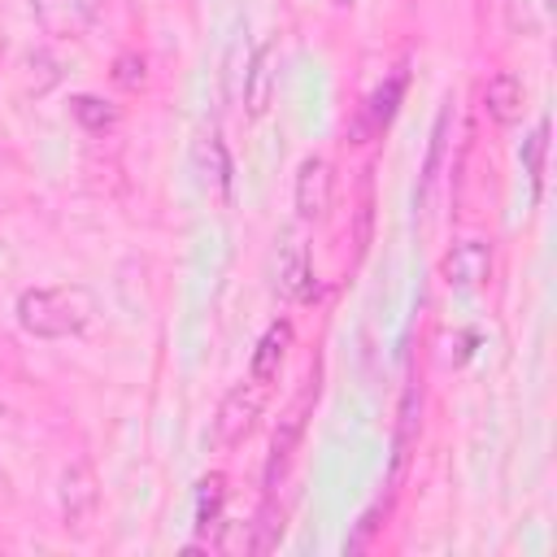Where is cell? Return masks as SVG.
<instances>
[{"mask_svg": "<svg viewBox=\"0 0 557 557\" xmlns=\"http://www.w3.org/2000/svg\"><path fill=\"white\" fill-rule=\"evenodd\" d=\"M527 174H531V187L540 191L544 187V157H548V122H540L535 131H531V139H527Z\"/></svg>", "mask_w": 557, "mask_h": 557, "instance_id": "obj_18", "label": "cell"}, {"mask_svg": "<svg viewBox=\"0 0 557 557\" xmlns=\"http://www.w3.org/2000/svg\"><path fill=\"white\" fill-rule=\"evenodd\" d=\"M96 313V300L87 287H30L17 296V322L26 335L39 339H70L78 331H87Z\"/></svg>", "mask_w": 557, "mask_h": 557, "instance_id": "obj_1", "label": "cell"}, {"mask_svg": "<svg viewBox=\"0 0 557 557\" xmlns=\"http://www.w3.org/2000/svg\"><path fill=\"white\" fill-rule=\"evenodd\" d=\"M287 348H292V322H287V318H278V322H270V326H265V335L257 339L252 361H248V379L265 387V383L278 374V366H283Z\"/></svg>", "mask_w": 557, "mask_h": 557, "instance_id": "obj_9", "label": "cell"}, {"mask_svg": "<svg viewBox=\"0 0 557 557\" xmlns=\"http://www.w3.org/2000/svg\"><path fill=\"white\" fill-rule=\"evenodd\" d=\"M57 505H61L65 531H74V535H83V531L96 522V509H100V479H96V470H91L87 457H78V461H70V466L61 470V479H57Z\"/></svg>", "mask_w": 557, "mask_h": 557, "instance_id": "obj_2", "label": "cell"}, {"mask_svg": "<svg viewBox=\"0 0 557 557\" xmlns=\"http://www.w3.org/2000/svg\"><path fill=\"white\" fill-rule=\"evenodd\" d=\"M448 126H453V100H444L440 117H435V131H431V152H426V165H422V191H431L435 174H440V161H444V144H448Z\"/></svg>", "mask_w": 557, "mask_h": 557, "instance_id": "obj_16", "label": "cell"}, {"mask_svg": "<svg viewBox=\"0 0 557 557\" xmlns=\"http://www.w3.org/2000/svg\"><path fill=\"white\" fill-rule=\"evenodd\" d=\"M261 400H265V387L261 383H235L226 396H222V405H218V418H213V440H218V448H235V444H244L248 435H252V426H257V418H261Z\"/></svg>", "mask_w": 557, "mask_h": 557, "instance_id": "obj_3", "label": "cell"}, {"mask_svg": "<svg viewBox=\"0 0 557 557\" xmlns=\"http://www.w3.org/2000/svg\"><path fill=\"white\" fill-rule=\"evenodd\" d=\"M313 396H318V387H313V383H305V387H300V396L278 413V426H274V435H270V457H265V487H274V483L283 479V470H287L292 453L300 448L305 422H309V413H313Z\"/></svg>", "mask_w": 557, "mask_h": 557, "instance_id": "obj_4", "label": "cell"}, {"mask_svg": "<svg viewBox=\"0 0 557 557\" xmlns=\"http://www.w3.org/2000/svg\"><path fill=\"white\" fill-rule=\"evenodd\" d=\"M292 200H296V218L300 222H318L331 209V165L322 157H305L300 161Z\"/></svg>", "mask_w": 557, "mask_h": 557, "instance_id": "obj_6", "label": "cell"}, {"mask_svg": "<svg viewBox=\"0 0 557 557\" xmlns=\"http://www.w3.org/2000/svg\"><path fill=\"white\" fill-rule=\"evenodd\" d=\"M379 518H387V505H374L370 513H361V522H357V531H352V535L344 540V548H348V553H361V548L370 544V535H374V531L383 527Z\"/></svg>", "mask_w": 557, "mask_h": 557, "instance_id": "obj_20", "label": "cell"}, {"mask_svg": "<svg viewBox=\"0 0 557 557\" xmlns=\"http://www.w3.org/2000/svg\"><path fill=\"white\" fill-rule=\"evenodd\" d=\"M400 96H405V74H392L366 104H361V122L352 126V135H357V144L366 139V135H374V131H383L392 117H396V104H400Z\"/></svg>", "mask_w": 557, "mask_h": 557, "instance_id": "obj_12", "label": "cell"}, {"mask_svg": "<svg viewBox=\"0 0 557 557\" xmlns=\"http://www.w3.org/2000/svg\"><path fill=\"white\" fill-rule=\"evenodd\" d=\"M257 535L248 540V553H270L274 544H278V535H283V518L274 513V500H265L261 505V513H257Z\"/></svg>", "mask_w": 557, "mask_h": 557, "instance_id": "obj_17", "label": "cell"}, {"mask_svg": "<svg viewBox=\"0 0 557 557\" xmlns=\"http://www.w3.org/2000/svg\"><path fill=\"white\" fill-rule=\"evenodd\" d=\"M270 96H274V44H261L244 74V113L261 117L270 109Z\"/></svg>", "mask_w": 557, "mask_h": 557, "instance_id": "obj_10", "label": "cell"}, {"mask_svg": "<svg viewBox=\"0 0 557 557\" xmlns=\"http://www.w3.org/2000/svg\"><path fill=\"white\" fill-rule=\"evenodd\" d=\"M222 500H226V479L222 474H205L196 487V527L209 535L222 527Z\"/></svg>", "mask_w": 557, "mask_h": 557, "instance_id": "obj_13", "label": "cell"}, {"mask_svg": "<svg viewBox=\"0 0 557 557\" xmlns=\"http://www.w3.org/2000/svg\"><path fill=\"white\" fill-rule=\"evenodd\" d=\"M440 274H444L448 287H479L492 274V248L483 239H461L440 261Z\"/></svg>", "mask_w": 557, "mask_h": 557, "instance_id": "obj_7", "label": "cell"}, {"mask_svg": "<svg viewBox=\"0 0 557 557\" xmlns=\"http://www.w3.org/2000/svg\"><path fill=\"white\" fill-rule=\"evenodd\" d=\"M144 78H148V74H144V57H139V52H122V57L113 61V83H117V87H131V91H135V87H144Z\"/></svg>", "mask_w": 557, "mask_h": 557, "instance_id": "obj_19", "label": "cell"}, {"mask_svg": "<svg viewBox=\"0 0 557 557\" xmlns=\"http://www.w3.org/2000/svg\"><path fill=\"white\" fill-rule=\"evenodd\" d=\"M200 165H205V174L213 178V187L226 196V191H231V157H226V144H222L218 131H209V135L200 139Z\"/></svg>", "mask_w": 557, "mask_h": 557, "instance_id": "obj_15", "label": "cell"}, {"mask_svg": "<svg viewBox=\"0 0 557 557\" xmlns=\"http://www.w3.org/2000/svg\"><path fill=\"white\" fill-rule=\"evenodd\" d=\"M522 78L518 74H509V70H496L492 78H487V87H483V109H487V117L492 122H500V126H513L518 117H522Z\"/></svg>", "mask_w": 557, "mask_h": 557, "instance_id": "obj_11", "label": "cell"}, {"mask_svg": "<svg viewBox=\"0 0 557 557\" xmlns=\"http://www.w3.org/2000/svg\"><path fill=\"white\" fill-rule=\"evenodd\" d=\"M70 113H74V122H78L83 131H96V135L117 126V109H113L109 100H100V96H87V91L70 100Z\"/></svg>", "mask_w": 557, "mask_h": 557, "instance_id": "obj_14", "label": "cell"}, {"mask_svg": "<svg viewBox=\"0 0 557 557\" xmlns=\"http://www.w3.org/2000/svg\"><path fill=\"white\" fill-rule=\"evenodd\" d=\"M104 9H109V0H30L35 22L52 39H83L100 22Z\"/></svg>", "mask_w": 557, "mask_h": 557, "instance_id": "obj_5", "label": "cell"}, {"mask_svg": "<svg viewBox=\"0 0 557 557\" xmlns=\"http://www.w3.org/2000/svg\"><path fill=\"white\" fill-rule=\"evenodd\" d=\"M278 292L287 300H313V261L300 235H287L278 248Z\"/></svg>", "mask_w": 557, "mask_h": 557, "instance_id": "obj_8", "label": "cell"}]
</instances>
